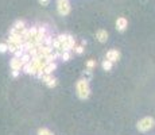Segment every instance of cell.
<instances>
[{
    "instance_id": "cell-1",
    "label": "cell",
    "mask_w": 155,
    "mask_h": 135,
    "mask_svg": "<svg viewBox=\"0 0 155 135\" xmlns=\"http://www.w3.org/2000/svg\"><path fill=\"white\" fill-rule=\"evenodd\" d=\"M77 95H78V97L82 100L88 99L89 96H90V88H89V82L88 80H85V78H81V80L77 81Z\"/></svg>"
},
{
    "instance_id": "cell-2",
    "label": "cell",
    "mask_w": 155,
    "mask_h": 135,
    "mask_svg": "<svg viewBox=\"0 0 155 135\" xmlns=\"http://www.w3.org/2000/svg\"><path fill=\"white\" fill-rule=\"evenodd\" d=\"M154 126H155L154 117L146 116V117H143L142 120L137 122V126L136 127H137V130H139V131H142V132H147V131H150Z\"/></svg>"
},
{
    "instance_id": "cell-3",
    "label": "cell",
    "mask_w": 155,
    "mask_h": 135,
    "mask_svg": "<svg viewBox=\"0 0 155 135\" xmlns=\"http://www.w3.org/2000/svg\"><path fill=\"white\" fill-rule=\"evenodd\" d=\"M57 11L62 16L67 15L70 12V1L69 0H57Z\"/></svg>"
},
{
    "instance_id": "cell-4",
    "label": "cell",
    "mask_w": 155,
    "mask_h": 135,
    "mask_svg": "<svg viewBox=\"0 0 155 135\" xmlns=\"http://www.w3.org/2000/svg\"><path fill=\"white\" fill-rule=\"evenodd\" d=\"M24 28H26V23L23 22V20H16V22L13 23V26L11 27L9 34H20Z\"/></svg>"
},
{
    "instance_id": "cell-5",
    "label": "cell",
    "mask_w": 155,
    "mask_h": 135,
    "mask_svg": "<svg viewBox=\"0 0 155 135\" xmlns=\"http://www.w3.org/2000/svg\"><path fill=\"white\" fill-rule=\"evenodd\" d=\"M127 27H128V20L124 18V16H120V18L116 19V28H117V31H120V32L125 31Z\"/></svg>"
},
{
    "instance_id": "cell-6",
    "label": "cell",
    "mask_w": 155,
    "mask_h": 135,
    "mask_svg": "<svg viewBox=\"0 0 155 135\" xmlns=\"http://www.w3.org/2000/svg\"><path fill=\"white\" fill-rule=\"evenodd\" d=\"M105 59L111 61L112 63H113V62H117V61L120 59V51H119V50H109V51H106Z\"/></svg>"
},
{
    "instance_id": "cell-7",
    "label": "cell",
    "mask_w": 155,
    "mask_h": 135,
    "mask_svg": "<svg viewBox=\"0 0 155 135\" xmlns=\"http://www.w3.org/2000/svg\"><path fill=\"white\" fill-rule=\"evenodd\" d=\"M42 81H43L46 85L49 86V88H54V86L58 84V81L55 77H53L51 74H44L43 77H42Z\"/></svg>"
},
{
    "instance_id": "cell-8",
    "label": "cell",
    "mask_w": 155,
    "mask_h": 135,
    "mask_svg": "<svg viewBox=\"0 0 155 135\" xmlns=\"http://www.w3.org/2000/svg\"><path fill=\"white\" fill-rule=\"evenodd\" d=\"M11 69L12 70H20L23 68V65H22V62H20V58H18V57H13L12 59H11Z\"/></svg>"
},
{
    "instance_id": "cell-9",
    "label": "cell",
    "mask_w": 155,
    "mask_h": 135,
    "mask_svg": "<svg viewBox=\"0 0 155 135\" xmlns=\"http://www.w3.org/2000/svg\"><path fill=\"white\" fill-rule=\"evenodd\" d=\"M96 38L98 39V42H101V43H104V42H106L108 41V32L105 31V30H98L97 32H96Z\"/></svg>"
},
{
    "instance_id": "cell-10",
    "label": "cell",
    "mask_w": 155,
    "mask_h": 135,
    "mask_svg": "<svg viewBox=\"0 0 155 135\" xmlns=\"http://www.w3.org/2000/svg\"><path fill=\"white\" fill-rule=\"evenodd\" d=\"M57 68V63L55 62H49L46 66L43 68V74H53V72Z\"/></svg>"
},
{
    "instance_id": "cell-11",
    "label": "cell",
    "mask_w": 155,
    "mask_h": 135,
    "mask_svg": "<svg viewBox=\"0 0 155 135\" xmlns=\"http://www.w3.org/2000/svg\"><path fill=\"white\" fill-rule=\"evenodd\" d=\"M101 66H102V69H104V70L109 72V70L112 69V62H111V61H108V59H104V61H102V63H101Z\"/></svg>"
},
{
    "instance_id": "cell-12",
    "label": "cell",
    "mask_w": 155,
    "mask_h": 135,
    "mask_svg": "<svg viewBox=\"0 0 155 135\" xmlns=\"http://www.w3.org/2000/svg\"><path fill=\"white\" fill-rule=\"evenodd\" d=\"M31 61V55L28 53H24L20 57V62H22V65H26V63H28Z\"/></svg>"
},
{
    "instance_id": "cell-13",
    "label": "cell",
    "mask_w": 155,
    "mask_h": 135,
    "mask_svg": "<svg viewBox=\"0 0 155 135\" xmlns=\"http://www.w3.org/2000/svg\"><path fill=\"white\" fill-rule=\"evenodd\" d=\"M70 55H71V51H62L59 58H62L63 61H69L70 59Z\"/></svg>"
},
{
    "instance_id": "cell-14",
    "label": "cell",
    "mask_w": 155,
    "mask_h": 135,
    "mask_svg": "<svg viewBox=\"0 0 155 135\" xmlns=\"http://www.w3.org/2000/svg\"><path fill=\"white\" fill-rule=\"evenodd\" d=\"M38 135H54V134L50 130H47V128H39L38 130Z\"/></svg>"
},
{
    "instance_id": "cell-15",
    "label": "cell",
    "mask_w": 155,
    "mask_h": 135,
    "mask_svg": "<svg viewBox=\"0 0 155 135\" xmlns=\"http://www.w3.org/2000/svg\"><path fill=\"white\" fill-rule=\"evenodd\" d=\"M86 68H88V70H92L93 68H96V61H93V59H89L88 62H86Z\"/></svg>"
},
{
    "instance_id": "cell-16",
    "label": "cell",
    "mask_w": 155,
    "mask_h": 135,
    "mask_svg": "<svg viewBox=\"0 0 155 135\" xmlns=\"http://www.w3.org/2000/svg\"><path fill=\"white\" fill-rule=\"evenodd\" d=\"M8 51V45L7 43H0V53H7Z\"/></svg>"
},
{
    "instance_id": "cell-17",
    "label": "cell",
    "mask_w": 155,
    "mask_h": 135,
    "mask_svg": "<svg viewBox=\"0 0 155 135\" xmlns=\"http://www.w3.org/2000/svg\"><path fill=\"white\" fill-rule=\"evenodd\" d=\"M77 54H82L84 53V47L82 46H74V49H73Z\"/></svg>"
},
{
    "instance_id": "cell-18",
    "label": "cell",
    "mask_w": 155,
    "mask_h": 135,
    "mask_svg": "<svg viewBox=\"0 0 155 135\" xmlns=\"http://www.w3.org/2000/svg\"><path fill=\"white\" fill-rule=\"evenodd\" d=\"M38 3H39L40 5H43V7H46V5H49L50 0H38Z\"/></svg>"
},
{
    "instance_id": "cell-19",
    "label": "cell",
    "mask_w": 155,
    "mask_h": 135,
    "mask_svg": "<svg viewBox=\"0 0 155 135\" xmlns=\"http://www.w3.org/2000/svg\"><path fill=\"white\" fill-rule=\"evenodd\" d=\"M12 76L13 77H18L19 76V70H12Z\"/></svg>"
}]
</instances>
